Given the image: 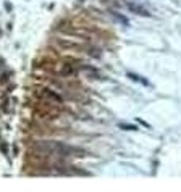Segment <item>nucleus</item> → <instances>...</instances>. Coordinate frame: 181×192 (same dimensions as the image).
I'll return each mask as SVG.
<instances>
[{
  "mask_svg": "<svg viewBox=\"0 0 181 192\" xmlns=\"http://www.w3.org/2000/svg\"><path fill=\"white\" fill-rule=\"evenodd\" d=\"M126 7L129 11H133V13L136 15H141V16H151V13L146 10V7H142V5H139L136 0H126Z\"/></svg>",
  "mask_w": 181,
  "mask_h": 192,
  "instance_id": "f257e3e1",
  "label": "nucleus"
},
{
  "mask_svg": "<svg viewBox=\"0 0 181 192\" xmlns=\"http://www.w3.org/2000/svg\"><path fill=\"white\" fill-rule=\"evenodd\" d=\"M5 8H7V11H11V3L10 2H5Z\"/></svg>",
  "mask_w": 181,
  "mask_h": 192,
  "instance_id": "f03ea898",
  "label": "nucleus"
}]
</instances>
